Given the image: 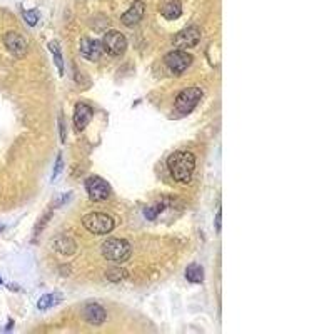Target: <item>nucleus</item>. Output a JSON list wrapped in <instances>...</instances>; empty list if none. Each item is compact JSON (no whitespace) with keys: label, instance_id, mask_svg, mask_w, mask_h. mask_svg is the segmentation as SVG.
Listing matches in <instances>:
<instances>
[{"label":"nucleus","instance_id":"obj_22","mask_svg":"<svg viewBox=\"0 0 334 334\" xmlns=\"http://www.w3.org/2000/svg\"><path fill=\"white\" fill-rule=\"evenodd\" d=\"M62 171V154H59L57 156V161H56V167H54V174H52V181H56L59 177V172Z\"/></svg>","mask_w":334,"mask_h":334},{"label":"nucleus","instance_id":"obj_5","mask_svg":"<svg viewBox=\"0 0 334 334\" xmlns=\"http://www.w3.org/2000/svg\"><path fill=\"white\" fill-rule=\"evenodd\" d=\"M102 49L109 54V56L119 57L126 52L127 41H126V37H124V34H121L119 31H109L102 39Z\"/></svg>","mask_w":334,"mask_h":334},{"label":"nucleus","instance_id":"obj_16","mask_svg":"<svg viewBox=\"0 0 334 334\" xmlns=\"http://www.w3.org/2000/svg\"><path fill=\"white\" fill-rule=\"evenodd\" d=\"M62 294H59V292H54V294H44V296L39 299V302H37V307L41 309V311H46V309H49V307H52V306H56V304H59L62 301Z\"/></svg>","mask_w":334,"mask_h":334},{"label":"nucleus","instance_id":"obj_24","mask_svg":"<svg viewBox=\"0 0 334 334\" xmlns=\"http://www.w3.org/2000/svg\"><path fill=\"white\" fill-rule=\"evenodd\" d=\"M216 231L217 232L221 231V211L217 212V217H216Z\"/></svg>","mask_w":334,"mask_h":334},{"label":"nucleus","instance_id":"obj_23","mask_svg":"<svg viewBox=\"0 0 334 334\" xmlns=\"http://www.w3.org/2000/svg\"><path fill=\"white\" fill-rule=\"evenodd\" d=\"M59 129H61V137H62V142L66 141V131H64V119L61 116V121H59Z\"/></svg>","mask_w":334,"mask_h":334},{"label":"nucleus","instance_id":"obj_17","mask_svg":"<svg viewBox=\"0 0 334 334\" xmlns=\"http://www.w3.org/2000/svg\"><path fill=\"white\" fill-rule=\"evenodd\" d=\"M49 51L52 52V57H54V62H56V67L61 76H64V59H62V51H61V46H59L57 41H51L49 42Z\"/></svg>","mask_w":334,"mask_h":334},{"label":"nucleus","instance_id":"obj_15","mask_svg":"<svg viewBox=\"0 0 334 334\" xmlns=\"http://www.w3.org/2000/svg\"><path fill=\"white\" fill-rule=\"evenodd\" d=\"M161 12L164 17L169 19V21H176V19L182 16V6L179 0H167V2L161 7Z\"/></svg>","mask_w":334,"mask_h":334},{"label":"nucleus","instance_id":"obj_8","mask_svg":"<svg viewBox=\"0 0 334 334\" xmlns=\"http://www.w3.org/2000/svg\"><path fill=\"white\" fill-rule=\"evenodd\" d=\"M86 189L87 194L91 197V201L94 202H101L106 201V199L111 196V186H109L107 181H104L101 177H89L86 181Z\"/></svg>","mask_w":334,"mask_h":334},{"label":"nucleus","instance_id":"obj_21","mask_svg":"<svg viewBox=\"0 0 334 334\" xmlns=\"http://www.w3.org/2000/svg\"><path fill=\"white\" fill-rule=\"evenodd\" d=\"M161 211H162V206H152V207H147L146 211H144V214H146V217L149 221H152V219H156L159 216Z\"/></svg>","mask_w":334,"mask_h":334},{"label":"nucleus","instance_id":"obj_12","mask_svg":"<svg viewBox=\"0 0 334 334\" xmlns=\"http://www.w3.org/2000/svg\"><path fill=\"white\" fill-rule=\"evenodd\" d=\"M144 12H146V4H144L142 0H136V2L131 6V9L122 14L121 22L127 27L136 26V24L141 22V19L144 17Z\"/></svg>","mask_w":334,"mask_h":334},{"label":"nucleus","instance_id":"obj_2","mask_svg":"<svg viewBox=\"0 0 334 334\" xmlns=\"http://www.w3.org/2000/svg\"><path fill=\"white\" fill-rule=\"evenodd\" d=\"M82 226L96 236H104V234H109L116 227V221L107 214L94 211L82 217Z\"/></svg>","mask_w":334,"mask_h":334},{"label":"nucleus","instance_id":"obj_13","mask_svg":"<svg viewBox=\"0 0 334 334\" xmlns=\"http://www.w3.org/2000/svg\"><path fill=\"white\" fill-rule=\"evenodd\" d=\"M106 317H107V312L101 304L91 302L84 307V319H86L89 324L99 326V324H102L104 321H106Z\"/></svg>","mask_w":334,"mask_h":334},{"label":"nucleus","instance_id":"obj_11","mask_svg":"<svg viewBox=\"0 0 334 334\" xmlns=\"http://www.w3.org/2000/svg\"><path fill=\"white\" fill-rule=\"evenodd\" d=\"M102 52H104L102 42L97 41V39L84 37L81 41V54L84 59H87V61H97Z\"/></svg>","mask_w":334,"mask_h":334},{"label":"nucleus","instance_id":"obj_4","mask_svg":"<svg viewBox=\"0 0 334 334\" xmlns=\"http://www.w3.org/2000/svg\"><path fill=\"white\" fill-rule=\"evenodd\" d=\"M202 97V91L197 87H187L177 94L176 101H174V107L179 114H189L194 111V107L197 106L199 101Z\"/></svg>","mask_w":334,"mask_h":334},{"label":"nucleus","instance_id":"obj_1","mask_svg":"<svg viewBox=\"0 0 334 334\" xmlns=\"http://www.w3.org/2000/svg\"><path fill=\"white\" fill-rule=\"evenodd\" d=\"M167 166L172 174L174 181L187 184L191 182L194 171H196V156H194L192 152L177 151L169 156Z\"/></svg>","mask_w":334,"mask_h":334},{"label":"nucleus","instance_id":"obj_20","mask_svg":"<svg viewBox=\"0 0 334 334\" xmlns=\"http://www.w3.org/2000/svg\"><path fill=\"white\" fill-rule=\"evenodd\" d=\"M24 19H26V22L29 24V26H36V24L39 22V12L37 11H24Z\"/></svg>","mask_w":334,"mask_h":334},{"label":"nucleus","instance_id":"obj_6","mask_svg":"<svg viewBox=\"0 0 334 334\" xmlns=\"http://www.w3.org/2000/svg\"><path fill=\"white\" fill-rule=\"evenodd\" d=\"M164 62H166V66L169 67V71L172 74H176V76H179V74H184L189 67H191L192 56L177 49V51L169 52L167 56L164 57Z\"/></svg>","mask_w":334,"mask_h":334},{"label":"nucleus","instance_id":"obj_25","mask_svg":"<svg viewBox=\"0 0 334 334\" xmlns=\"http://www.w3.org/2000/svg\"><path fill=\"white\" fill-rule=\"evenodd\" d=\"M0 284H2V281H0Z\"/></svg>","mask_w":334,"mask_h":334},{"label":"nucleus","instance_id":"obj_10","mask_svg":"<svg viewBox=\"0 0 334 334\" xmlns=\"http://www.w3.org/2000/svg\"><path fill=\"white\" fill-rule=\"evenodd\" d=\"M92 121V109L84 102H79L74 111V129L77 132H82Z\"/></svg>","mask_w":334,"mask_h":334},{"label":"nucleus","instance_id":"obj_9","mask_svg":"<svg viewBox=\"0 0 334 334\" xmlns=\"http://www.w3.org/2000/svg\"><path fill=\"white\" fill-rule=\"evenodd\" d=\"M4 44H6L7 51L14 54L16 57H24L29 51L27 41L17 32H7L6 36H4Z\"/></svg>","mask_w":334,"mask_h":334},{"label":"nucleus","instance_id":"obj_14","mask_svg":"<svg viewBox=\"0 0 334 334\" xmlns=\"http://www.w3.org/2000/svg\"><path fill=\"white\" fill-rule=\"evenodd\" d=\"M54 249L59 254H64V256H72L76 252V242L69 236H57L54 239Z\"/></svg>","mask_w":334,"mask_h":334},{"label":"nucleus","instance_id":"obj_18","mask_svg":"<svg viewBox=\"0 0 334 334\" xmlns=\"http://www.w3.org/2000/svg\"><path fill=\"white\" fill-rule=\"evenodd\" d=\"M186 279L189 282H194V284H201L204 281V272H202V267L197 266V264H191L187 269H186Z\"/></svg>","mask_w":334,"mask_h":334},{"label":"nucleus","instance_id":"obj_19","mask_svg":"<svg viewBox=\"0 0 334 334\" xmlns=\"http://www.w3.org/2000/svg\"><path fill=\"white\" fill-rule=\"evenodd\" d=\"M124 277H126V272H124L122 269H119V267L109 269V271H107V279H109V281H112V282L122 281Z\"/></svg>","mask_w":334,"mask_h":334},{"label":"nucleus","instance_id":"obj_7","mask_svg":"<svg viewBox=\"0 0 334 334\" xmlns=\"http://www.w3.org/2000/svg\"><path fill=\"white\" fill-rule=\"evenodd\" d=\"M199 41H201V32H199L197 27H186L182 29L181 32H177L176 36L172 37V46L179 49V51H184V49H191L196 47Z\"/></svg>","mask_w":334,"mask_h":334},{"label":"nucleus","instance_id":"obj_3","mask_svg":"<svg viewBox=\"0 0 334 334\" xmlns=\"http://www.w3.org/2000/svg\"><path fill=\"white\" fill-rule=\"evenodd\" d=\"M102 256L107 261L112 262H124L131 257V244L126 239L111 237L102 244Z\"/></svg>","mask_w":334,"mask_h":334}]
</instances>
